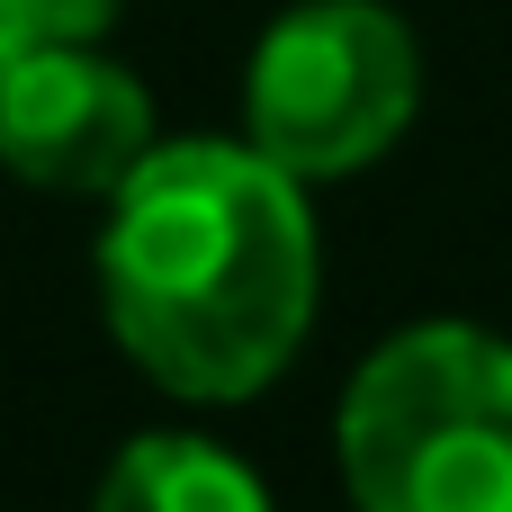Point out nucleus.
<instances>
[{"label": "nucleus", "mask_w": 512, "mask_h": 512, "mask_svg": "<svg viewBox=\"0 0 512 512\" xmlns=\"http://www.w3.org/2000/svg\"><path fill=\"white\" fill-rule=\"evenodd\" d=\"M99 315L117 351L180 405L261 396L315 324L324 252L306 180L252 135L153 144L99 225Z\"/></svg>", "instance_id": "nucleus-1"}, {"label": "nucleus", "mask_w": 512, "mask_h": 512, "mask_svg": "<svg viewBox=\"0 0 512 512\" xmlns=\"http://www.w3.org/2000/svg\"><path fill=\"white\" fill-rule=\"evenodd\" d=\"M351 512H512V342L432 315L387 333L333 414Z\"/></svg>", "instance_id": "nucleus-2"}, {"label": "nucleus", "mask_w": 512, "mask_h": 512, "mask_svg": "<svg viewBox=\"0 0 512 512\" xmlns=\"http://www.w3.org/2000/svg\"><path fill=\"white\" fill-rule=\"evenodd\" d=\"M423 99V45L387 0H297L261 27L243 63V135L315 180L369 171Z\"/></svg>", "instance_id": "nucleus-3"}, {"label": "nucleus", "mask_w": 512, "mask_h": 512, "mask_svg": "<svg viewBox=\"0 0 512 512\" xmlns=\"http://www.w3.org/2000/svg\"><path fill=\"white\" fill-rule=\"evenodd\" d=\"M153 99L99 36L36 45L0 72V171L45 198H117V180L153 153Z\"/></svg>", "instance_id": "nucleus-4"}, {"label": "nucleus", "mask_w": 512, "mask_h": 512, "mask_svg": "<svg viewBox=\"0 0 512 512\" xmlns=\"http://www.w3.org/2000/svg\"><path fill=\"white\" fill-rule=\"evenodd\" d=\"M90 512H279L270 486L207 432H135L99 468Z\"/></svg>", "instance_id": "nucleus-5"}, {"label": "nucleus", "mask_w": 512, "mask_h": 512, "mask_svg": "<svg viewBox=\"0 0 512 512\" xmlns=\"http://www.w3.org/2000/svg\"><path fill=\"white\" fill-rule=\"evenodd\" d=\"M117 18V0H0V72L36 45H72V36H99Z\"/></svg>", "instance_id": "nucleus-6"}]
</instances>
